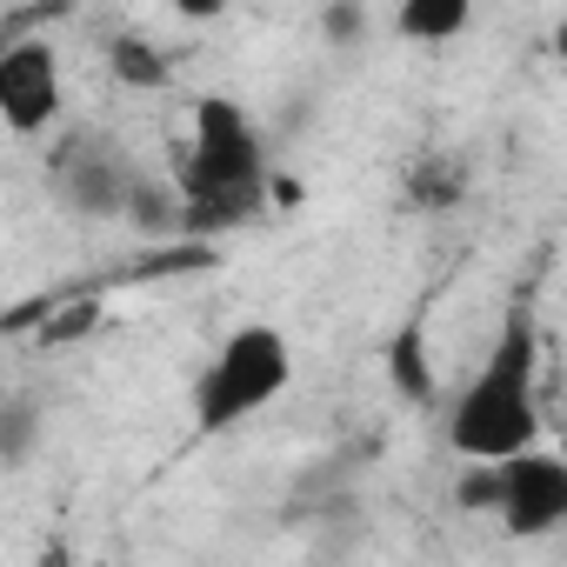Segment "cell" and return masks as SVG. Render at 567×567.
Masks as SVG:
<instances>
[{
    "instance_id": "1",
    "label": "cell",
    "mask_w": 567,
    "mask_h": 567,
    "mask_svg": "<svg viewBox=\"0 0 567 567\" xmlns=\"http://www.w3.org/2000/svg\"><path fill=\"white\" fill-rule=\"evenodd\" d=\"M534 441H540V334L514 308L501 321L487 361L474 368V381L447 408V447L461 461H501V454H520Z\"/></svg>"
},
{
    "instance_id": "2",
    "label": "cell",
    "mask_w": 567,
    "mask_h": 567,
    "mask_svg": "<svg viewBox=\"0 0 567 567\" xmlns=\"http://www.w3.org/2000/svg\"><path fill=\"white\" fill-rule=\"evenodd\" d=\"M267 141L260 121L234 94H200L194 127H187V167L174 181L181 194V227H227L260 207L267 194Z\"/></svg>"
},
{
    "instance_id": "3",
    "label": "cell",
    "mask_w": 567,
    "mask_h": 567,
    "mask_svg": "<svg viewBox=\"0 0 567 567\" xmlns=\"http://www.w3.org/2000/svg\"><path fill=\"white\" fill-rule=\"evenodd\" d=\"M288 381H295V341L288 334H280L274 321L234 328L207 354V368L194 381V434L200 441H220V434L260 421L280 394H288Z\"/></svg>"
},
{
    "instance_id": "4",
    "label": "cell",
    "mask_w": 567,
    "mask_h": 567,
    "mask_svg": "<svg viewBox=\"0 0 567 567\" xmlns=\"http://www.w3.org/2000/svg\"><path fill=\"white\" fill-rule=\"evenodd\" d=\"M474 474L461 481V507L494 514L514 540H540L567 520V461L554 447H520L501 461H467Z\"/></svg>"
},
{
    "instance_id": "5",
    "label": "cell",
    "mask_w": 567,
    "mask_h": 567,
    "mask_svg": "<svg viewBox=\"0 0 567 567\" xmlns=\"http://www.w3.org/2000/svg\"><path fill=\"white\" fill-rule=\"evenodd\" d=\"M147 167L134 161V147L107 127H74L54 154V200L81 220H121L127 194Z\"/></svg>"
},
{
    "instance_id": "6",
    "label": "cell",
    "mask_w": 567,
    "mask_h": 567,
    "mask_svg": "<svg viewBox=\"0 0 567 567\" xmlns=\"http://www.w3.org/2000/svg\"><path fill=\"white\" fill-rule=\"evenodd\" d=\"M68 114V81H61V54L54 41H8L0 48V127L14 141H41L54 134Z\"/></svg>"
},
{
    "instance_id": "7",
    "label": "cell",
    "mask_w": 567,
    "mask_h": 567,
    "mask_svg": "<svg viewBox=\"0 0 567 567\" xmlns=\"http://www.w3.org/2000/svg\"><path fill=\"white\" fill-rule=\"evenodd\" d=\"M474 8L481 0H401L394 8V34L414 41V48H447L474 28Z\"/></svg>"
},
{
    "instance_id": "8",
    "label": "cell",
    "mask_w": 567,
    "mask_h": 567,
    "mask_svg": "<svg viewBox=\"0 0 567 567\" xmlns=\"http://www.w3.org/2000/svg\"><path fill=\"white\" fill-rule=\"evenodd\" d=\"M461 194H467V161L461 154H427V161L408 167V200L414 207L441 214V207H461Z\"/></svg>"
},
{
    "instance_id": "9",
    "label": "cell",
    "mask_w": 567,
    "mask_h": 567,
    "mask_svg": "<svg viewBox=\"0 0 567 567\" xmlns=\"http://www.w3.org/2000/svg\"><path fill=\"white\" fill-rule=\"evenodd\" d=\"M48 421H41V401L34 394H0V467H21L34 461Z\"/></svg>"
},
{
    "instance_id": "10",
    "label": "cell",
    "mask_w": 567,
    "mask_h": 567,
    "mask_svg": "<svg viewBox=\"0 0 567 567\" xmlns=\"http://www.w3.org/2000/svg\"><path fill=\"white\" fill-rule=\"evenodd\" d=\"M107 68H114L121 87H167V61H161V48L147 34H114Z\"/></svg>"
},
{
    "instance_id": "11",
    "label": "cell",
    "mask_w": 567,
    "mask_h": 567,
    "mask_svg": "<svg viewBox=\"0 0 567 567\" xmlns=\"http://www.w3.org/2000/svg\"><path fill=\"white\" fill-rule=\"evenodd\" d=\"M388 374H394V388H401L408 401H434V374H427V348H421V328L394 334V348H388Z\"/></svg>"
},
{
    "instance_id": "12",
    "label": "cell",
    "mask_w": 567,
    "mask_h": 567,
    "mask_svg": "<svg viewBox=\"0 0 567 567\" xmlns=\"http://www.w3.org/2000/svg\"><path fill=\"white\" fill-rule=\"evenodd\" d=\"M368 14H361V0H334L328 8V41H361Z\"/></svg>"
},
{
    "instance_id": "13",
    "label": "cell",
    "mask_w": 567,
    "mask_h": 567,
    "mask_svg": "<svg viewBox=\"0 0 567 567\" xmlns=\"http://www.w3.org/2000/svg\"><path fill=\"white\" fill-rule=\"evenodd\" d=\"M167 8H174L181 21H194V28H214V21L234 8V0H167Z\"/></svg>"
}]
</instances>
